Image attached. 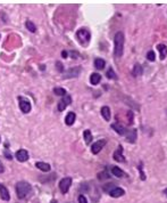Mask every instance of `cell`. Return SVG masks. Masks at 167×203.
<instances>
[{"instance_id": "cell-7", "label": "cell", "mask_w": 167, "mask_h": 203, "mask_svg": "<svg viewBox=\"0 0 167 203\" xmlns=\"http://www.w3.org/2000/svg\"><path fill=\"white\" fill-rule=\"evenodd\" d=\"M106 143H107L106 139H99L98 142H96V143L91 146V152H92L93 154H98V153L102 150V147L106 145Z\"/></svg>"}, {"instance_id": "cell-3", "label": "cell", "mask_w": 167, "mask_h": 203, "mask_svg": "<svg viewBox=\"0 0 167 203\" xmlns=\"http://www.w3.org/2000/svg\"><path fill=\"white\" fill-rule=\"evenodd\" d=\"M76 38L79 40L82 46H88L89 45V42H90V39H91V33L90 31L88 30V29H80L79 31L76 32Z\"/></svg>"}, {"instance_id": "cell-33", "label": "cell", "mask_w": 167, "mask_h": 203, "mask_svg": "<svg viewBox=\"0 0 167 203\" xmlns=\"http://www.w3.org/2000/svg\"><path fill=\"white\" fill-rule=\"evenodd\" d=\"M51 203H57V202H56L55 200H52V201H51Z\"/></svg>"}, {"instance_id": "cell-15", "label": "cell", "mask_w": 167, "mask_h": 203, "mask_svg": "<svg viewBox=\"0 0 167 203\" xmlns=\"http://www.w3.org/2000/svg\"><path fill=\"white\" fill-rule=\"evenodd\" d=\"M101 115H102V118H104L106 121H109L110 120V109L108 107V106H102L101 107Z\"/></svg>"}, {"instance_id": "cell-6", "label": "cell", "mask_w": 167, "mask_h": 203, "mask_svg": "<svg viewBox=\"0 0 167 203\" xmlns=\"http://www.w3.org/2000/svg\"><path fill=\"white\" fill-rule=\"evenodd\" d=\"M18 101H19V109L22 110L23 113H28L31 111V103L24 97H18Z\"/></svg>"}, {"instance_id": "cell-21", "label": "cell", "mask_w": 167, "mask_h": 203, "mask_svg": "<svg viewBox=\"0 0 167 203\" xmlns=\"http://www.w3.org/2000/svg\"><path fill=\"white\" fill-rule=\"evenodd\" d=\"M132 74H133V77H140V75L142 74V67H141L140 64H135V65H134Z\"/></svg>"}, {"instance_id": "cell-2", "label": "cell", "mask_w": 167, "mask_h": 203, "mask_svg": "<svg viewBox=\"0 0 167 203\" xmlns=\"http://www.w3.org/2000/svg\"><path fill=\"white\" fill-rule=\"evenodd\" d=\"M32 187L28 182H18L16 184V193L18 199H25L31 194Z\"/></svg>"}, {"instance_id": "cell-4", "label": "cell", "mask_w": 167, "mask_h": 203, "mask_svg": "<svg viewBox=\"0 0 167 203\" xmlns=\"http://www.w3.org/2000/svg\"><path fill=\"white\" fill-rule=\"evenodd\" d=\"M71 185H72V178H71V177L63 178L59 182V189H60V192L63 193V194H66V193L70 191Z\"/></svg>"}, {"instance_id": "cell-18", "label": "cell", "mask_w": 167, "mask_h": 203, "mask_svg": "<svg viewBox=\"0 0 167 203\" xmlns=\"http://www.w3.org/2000/svg\"><path fill=\"white\" fill-rule=\"evenodd\" d=\"M158 50H159V54H160V60H165L167 56V47L164 43H160L158 45Z\"/></svg>"}, {"instance_id": "cell-12", "label": "cell", "mask_w": 167, "mask_h": 203, "mask_svg": "<svg viewBox=\"0 0 167 203\" xmlns=\"http://www.w3.org/2000/svg\"><path fill=\"white\" fill-rule=\"evenodd\" d=\"M109 194H110L111 197H121V196H123L125 194V191L123 188H121V187H115V188H113L109 192Z\"/></svg>"}, {"instance_id": "cell-10", "label": "cell", "mask_w": 167, "mask_h": 203, "mask_svg": "<svg viewBox=\"0 0 167 203\" xmlns=\"http://www.w3.org/2000/svg\"><path fill=\"white\" fill-rule=\"evenodd\" d=\"M111 128L115 130L118 135H121V136H125L126 133H127V130H126L125 127L122 126V124H119V123H113V124H111Z\"/></svg>"}, {"instance_id": "cell-27", "label": "cell", "mask_w": 167, "mask_h": 203, "mask_svg": "<svg viewBox=\"0 0 167 203\" xmlns=\"http://www.w3.org/2000/svg\"><path fill=\"white\" fill-rule=\"evenodd\" d=\"M147 58H148V61H150V62H153V61H155L156 55H155V53H153L152 50L148 52V54H147Z\"/></svg>"}, {"instance_id": "cell-26", "label": "cell", "mask_w": 167, "mask_h": 203, "mask_svg": "<svg viewBox=\"0 0 167 203\" xmlns=\"http://www.w3.org/2000/svg\"><path fill=\"white\" fill-rule=\"evenodd\" d=\"M106 75H107L108 79H117V77H116V73L114 72V70H113L111 67H109V69H108Z\"/></svg>"}, {"instance_id": "cell-24", "label": "cell", "mask_w": 167, "mask_h": 203, "mask_svg": "<svg viewBox=\"0 0 167 203\" xmlns=\"http://www.w3.org/2000/svg\"><path fill=\"white\" fill-rule=\"evenodd\" d=\"M54 92H55V95H57V96H65L66 94V90L64 89V88H54Z\"/></svg>"}, {"instance_id": "cell-1", "label": "cell", "mask_w": 167, "mask_h": 203, "mask_svg": "<svg viewBox=\"0 0 167 203\" xmlns=\"http://www.w3.org/2000/svg\"><path fill=\"white\" fill-rule=\"evenodd\" d=\"M115 49H114V55L115 57H122L124 52V34L123 32H117L114 38Z\"/></svg>"}, {"instance_id": "cell-25", "label": "cell", "mask_w": 167, "mask_h": 203, "mask_svg": "<svg viewBox=\"0 0 167 203\" xmlns=\"http://www.w3.org/2000/svg\"><path fill=\"white\" fill-rule=\"evenodd\" d=\"M25 25H26V29H28V31H31L32 33H34V32L36 31V28H35V25L33 24L31 21H26Z\"/></svg>"}, {"instance_id": "cell-31", "label": "cell", "mask_w": 167, "mask_h": 203, "mask_svg": "<svg viewBox=\"0 0 167 203\" xmlns=\"http://www.w3.org/2000/svg\"><path fill=\"white\" fill-rule=\"evenodd\" d=\"M67 55H68V53H67V52H63V53H62V56H63L64 58H66Z\"/></svg>"}, {"instance_id": "cell-28", "label": "cell", "mask_w": 167, "mask_h": 203, "mask_svg": "<svg viewBox=\"0 0 167 203\" xmlns=\"http://www.w3.org/2000/svg\"><path fill=\"white\" fill-rule=\"evenodd\" d=\"M56 66H57V70L59 71V72H64V66L60 62H57V63H56Z\"/></svg>"}, {"instance_id": "cell-30", "label": "cell", "mask_w": 167, "mask_h": 203, "mask_svg": "<svg viewBox=\"0 0 167 203\" xmlns=\"http://www.w3.org/2000/svg\"><path fill=\"white\" fill-rule=\"evenodd\" d=\"M71 55H72V57H73L74 60H76L77 57H79V53H76V52H71Z\"/></svg>"}, {"instance_id": "cell-23", "label": "cell", "mask_w": 167, "mask_h": 203, "mask_svg": "<svg viewBox=\"0 0 167 203\" xmlns=\"http://www.w3.org/2000/svg\"><path fill=\"white\" fill-rule=\"evenodd\" d=\"M105 65H106V62L102 58H96V61H94V66L97 67L98 70H102L105 67Z\"/></svg>"}, {"instance_id": "cell-19", "label": "cell", "mask_w": 167, "mask_h": 203, "mask_svg": "<svg viewBox=\"0 0 167 203\" xmlns=\"http://www.w3.org/2000/svg\"><path fill=\"white\" fill-rule=\"evenodd\" d=\"M35 165H36V168L40 169L41 171H50V165H48V163H45V162H36L35 163Z\"/></svg>"}, {"instance_id": "cell-32", "label": "cell", "mask_w": 167, "mask_h": 203, "mask_svg": "<svg viewBox=\"0 0 167 203\" xmlns=\"http://www.w3.org/2000/svg\"><path fill=\"white\" fill-rule=\"evenodd\" d=\"M4 171V168H2V167H0V172H2Z\"/></svg>"}, {"instance_id": "cell-20", "label": "cell", "mask_w": 167, "mask_h": 203, "mask_svg": "<svg viewBox=\"0 0 167 203\" xmlns=\"http://www.w3.org/2000/svg\"><path fill=\"white\" fill-rule=\"evenodd\" d=\"M101 80V75L98 73H92L90 77V82L91 84H93V86H96V84H98L99 82H100Z\"/></svg>"}, {"instance_id": "cell-22", "label": "cell", "mask_w": 167, "mask_h": 203, "mask_svg": "<svg viewBox=\"0 0 167 203\" xmlns=\"http://www.w3.org/2000/svg\"><path fill=\"white\" fill-rule=\"evenodd\" d=\"M83 137H84V140H85V144H89L92 142V133H91V131L90 130H84V133H83Z\"/></svg>"}, {"instance_id": "cell-8", "label": "cell", "mask_w": 167, "mask_h": 203, "mask_svg": "<svg viewBox=\"0 0 167 203\" xmlns=\"http://www.w3.org/2000/svg\"><path fill=\"white\" fill-rule=\"evenodd\" d=\"M71 103H72V98H71V96H68V95H65L63 97V99L58 103V111H64V110L66 109L67 106L70 105Z\"/></svg>"}, {"instance_id": "cell-9", "label": "cell", "mask_w": 167, "mask_h": 203, "mask_svg": "<svg viewBox=\"0 0 167 203\" xmlns=\"http://www.w3.org/2000/svg\"><path fill=\"white\" fill-rule=\"evenodd\" d=\"M16 159H17L19 162H26L28 160V153L26 150H19L16 152V154H15Z\"/></svg>"}, {"instance_id": "cell-11", "label": "cell", "mask_w": 167, "mask_h": 203, "mask_svg": "<svg viewBox=\"0 0 167 203\" xmlns=\"http://www.w3.org/2000/svg\"><path fill=\"white\" fill-rule=\"evenodd\" d=\"M114 159H115L117 162H125V158L123 156V147L119 145L118 148L115 151L114 153Z\"/></svg>"}, {"instance_id": "cell-16", "label": "cell", "mask_w": 167, "mask_h": 203, "mask_svg": "<svg viewBox=\"0 0 167 203\" xmlns=\"http://www.w3.org/2000/svg\"><path fill=\"white\" fill-rule=\"evenodd\" d=\"M75 119H76V115H75L74 112L67 113L66 118H65V123H66L67 126H72L74 123V121H75Z\"/></svg>"}, {"instance_id": "cell-29", "label": "cell", "mask_w": 167, "mask_h": 203, "mask_svg": "<svg viewBox=\"0 0 167 203\" xmlns=\"http://www.w3.org/2000/svg\"><path fill=\"white\" fill-rule=\"evenodd\" d=\"M79 203H88L87 197L84 195H80L79 196Z\"/></svg>"}, {"instance_id": "cell-14", "label": "cell", "mask_w": 167, "mask_h": 203, "mask_svg": "<svg viewBox=\"0 0 167 203\" xmlns=\"http://www.w3.org/2000/svg\"><path fill=\"white\" fill-rule=\"evenodd\" d=\"M111 174L117 177V178H123V177H125V172L123 171L122 169H119L118 167H113L111 168Z\"/></svg>"}, {"instance_id": "cell-5", "label": "cell", "mask_w": 167, "mask_h": 203, "mask_svg": "<svg viewBox=\"0 0 167 203\" xmlns=\"http://www.w3.org/2000/svg\"><path fill=\"white\" fill-rule=\"evenodd\" d=\"M81 73V67L80 66H74L71 67L70 70H67L64 74V79H71V78H76L79 77Z\"/></svg>"}, {"instance_id": "cell-17", "label": "cell", "mask_w": 167, "mask_h": 203, "mask_svg": "<svg viewBox=\"0 0 167 203\" xmlns=\"http://www.w3.org/2000/svg\"><path fill=\"white\" fill-rule=\"evenodd\" d=\"M127 140H129L130 143H134L136 139V130L135 129H132V130H127V133L125 135Z\"/></svg>"}, {"instance_id": "cell-13", "label": "cell", "mask_w": 167, "mask_h": 203, "mask_svg": "<svg viewBox=\"0 0 167 203\" xmlns=\"http://www.w3.org/2000/svg\"><path fill=\"white\" fill-rule=\"evenodd\" d=\"M0 197L4 200V201H9V199H11L8 189L6 188V186L1 185V184H0Z\"/></svg>"}]
</instances>
